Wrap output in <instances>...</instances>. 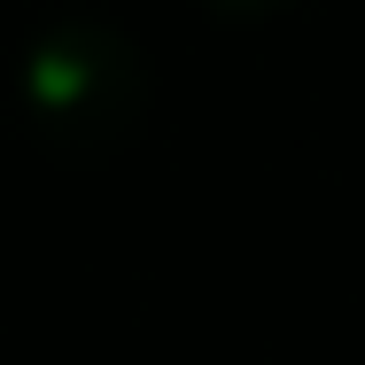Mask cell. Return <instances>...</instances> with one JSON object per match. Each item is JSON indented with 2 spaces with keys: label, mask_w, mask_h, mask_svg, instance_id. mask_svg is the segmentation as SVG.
I'll return each instance as SVG.
<instances>
[{
  "label": "cell",
  "mask_w": 365,
  "mask_h": 365,
  "mask_svg": "<svg viewBox=\"0 0 365 365\" xmlns=\"http://www.w3.org/2000/svg\"><path fill=\"white\" fill-rule=\"evenodd\" d=\"M210 16H225V24H249V16H272V8H288V0H202Z\"/></svg>",
  "instance_id": "cell-2"
},
{
  "label": "cell",
  "mask_w": 365,
  "mask_h": 365,
  "mask_svg": "<svg viewBox=\"0 0 365 365\" xmlns=\"http://www.w3.org/2000/svg\"><path fill=\"white\" fill-rule=\"evenodd\" d=\"M16 109L55 155L101 163L148 125V63L125 31L63 16L16 55Z\"/></svg>",
  "instance_id": "cell-1"
}]
</instances>
